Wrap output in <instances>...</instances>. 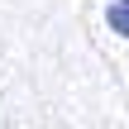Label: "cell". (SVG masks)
<instances>
[{
    "label": "cell",
    "mask_w": 129,
    "mask_h": 129,
    "mask_svg": "<svg viewBox=\"0 0 129 129\" xmlns=\"http://www.w3.org/2000/svg\"><path fill=\"white\" fill-rule=\"evenodd\" d=\"M105 24H110L120 38H129V0H110V10H105Z\"/></svg>",
    "instance_id": "1"
}]
</instances>
